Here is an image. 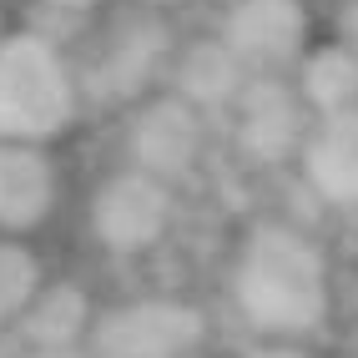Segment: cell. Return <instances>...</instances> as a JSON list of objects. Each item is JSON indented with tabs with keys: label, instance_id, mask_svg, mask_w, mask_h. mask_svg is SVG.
<instances>
[{
	"label": "cell",
	"instance_id": "cell-1",
	"mask_svg": "<svg viewBox=\"0 0 358 358\" xmlns=\"http://www.w3.org/2000/svg\"><path fill=\"white\" fill-rule=\"evenodd\" d=\"M237 303L268 333H308L328 313L323 252L293 227H257L237 257Z\"/></svg>",
	"mask_w": 358,
	"mask_h": 358
},
{
	"label": "cell",
	"instance_id": "cell-2",
	"mask_svg": "<svg viewBox=\"0 0 358 358\" xmlns=\"http://www.w3.org/2000/svg\"><path fill=\"white\" fill-rule=\"evenodd\" d=\"M71 111H76V91L56 45L41 36L0 41V141L36 147L71 122Z\"/></svg>",
	"mask_w": 358,
	"mask_h": 358
},
{
	"label": "cell",
	"instance_id": "cell-3",
	"mask_svg": "<svg viewBox=\"0 0 358 358\" xmlns=\"http://www.w3.org/2000/svg\"><path fill=\"white\" fill-rule=\"evenodd\" d=\"M202 338V313L172 298L116 308L96 323V358H182Z\"/></svg>",
	"mask_w": 358,
	"mask_h": 358
},
{
	"label": "cell",
	"instance_id": "cell-4",
	"mask_svg": "<svg viewBox=\"0 0 358 358\" xmlns=\"http://www.w3.org/2000/svg\"><path fill=\"white\" fill-rule=\"evenodd\" d=\"M91 222H96V237L116 252L152 248L166 232V222H172L166 182H157L147 172H122V177L101 182L96 202H91Z\"/></svg>",
	"mask_w": 358,
	"mask_h": 358
},
{
	"label": "cell",
	"instance_id": "cell-5",
	"mask_svg": "<svg viewBox=\"0 0 358 358\" xmlns=\"http://www.w3.org/2000/svg\"><path fill=\"white\" fill-rule=\"evenodd\" d=\"M303 36H308L303 0H237L222 45L243 66H282L303 51Z\"/></svg>",
	"mask_w": 358,
	"mask_h": 358
},
{
	"label": "cell",
	"instance_id": "cell-6",
	"mask_svg": "<svg viewBox=\"0 0 358 358\" xmlns=\"http://www.w3.org/2000/svg\"><path fill=\"white\" fill-rule=\"evenodd\" d=\"M202 147V127H197V111L187 106L182 96L172 101H152L147 111L136 116L131 127V152H136V172L147 177H177L197 162Z\"/></svg>",
	"mask_w": 358,
	"mask_h": 358
},
{
	"label": "cell",
	"instance_id": "cell-7",
	"mask_svg": "<svg viewBox=\"0 0 358 358\" xmlns=\"http://www.w3.org/2000/svg\"><path fill=\"white\" fill-rule=\"evenodd\" d=\"M237 136L257 162H282L303 147V101L278 81H248L237 96Z\"/></svg>",
	"mask_w": 358,
	"mask_h": 358
},
{
	"label": "cell",
	"instance_id": "cell-8",
	"mask_svg": "<svg viewBox=\"0 0 358 358\" xmlns=\"http://www.w3.org/2000/svg\"><path fill=\"white\" fill-rule=\"evenodd\" d=\"M56 207V166L31 141H0V232H26Z\"/></svg>",
	"mask_w": 358,
	"mask_h": 358
},
{
	"label": "cell",
	"instance_id": "cell-9",
	"mask_svg": "<svg viewBox=\"0 0 358 358\" xmlns=\"http://www.w3.org/2000/svg\"><path fill=\"white\" fill-rule=\"evenodd\" d=\"M303 166L318 197L358 207V111L323 116L313 136L303 141Z\"/></svg>",
	"mask_w": 358,
	"mask_h": 358
},
{
	"label": "cell",
	"instance_id": "cell-10",
	"mask_svg": "<svg viewBox=\"0 0 358 358\" xmlns=\"http://www.w3.org/2000/svg\"><path fill=\"white\" fill-rule=\"evenodd\" d=\"M91 323V308L86 293L71 288V282H56V288H41L36 303L20 313V333L36 353H71V343L86 333Z\"/></svg>",
	"mask_w": 358,
	"mask_h": 358
},
{
	"label": "cell",
	"instance_id": "cell-11",
	"mask_svg": "<svg viewBox=\"0 0 358 358\" xmlns=\"http://www.w3.org/2000/svg\"><path fill=\"white\" fill-rule=\"evenodd\" d=\"M298 101H308L318 116L358 111V51L353 45H323V51H313L303 61Z\"/></svg>",
	"mask_w": 358,
	"mask_h": 358
},
{
	"label": "cell",
	"instance_id": "cell-12",
	"mask_svg": "<svg viewBox=\"0 0 358 358\" xmlns=\"http://www.w3.org/2000/svg\"><path fill=\"white\" fill-rule=\"evenodd\" d=\"M177 86H182V101L197 111V106L237 101L248 81H243V61H237L222 41H207V45H192V51L182 56Z\"/></svg>",
	"mask_w": 358,
	"mask_h": 358
},
{
	"label": "cell",
	"instance_id": "cell-13",
	"mask_svg": "<svg viewBox=\"0 0 358 358\" xmlns=\"http://www.w3.org/2000/svg\"><path fill=\"white\" fill-rule=\"evenodd\" d=\"M162 26H131L116 36V45L106 51V66H101V86H106V96H131V91L147 86V76L157 71L162 61Z\"/></svg>",
	"mask_w": 358,
	"mask_h": 358
},
{
	"label": "cell",
	"instance_id": "cell-14",
	"mask_svg": "<svg viewBox=\"0 0 358 358\" xmlns=\"http://www.w3.org/2000/svg\"><path fill=\"white\" fill-rule=\"evenodd\" d=\"M41 293V262L20 243H0V323L20 318Z\"/></svg>",
	"mask_w": 358,
	"mask_h": 358
},
{
	"label": "cell",
	"instance_id": "cell-15",
	"mask_svg": "<svg viewBox=\"0 0 358 358\" xmlns=\"http://www.w3.org/2000/svg\"><path fill=\"white\" fill-rule=\"evenodd\" d=\"M248 358H313V353H303V348H293V343H268V348H252Z\"/></svg>",
	"mask_w": 358,
	"mask_h": 358
},
{
	"label": "cell",
	"instance_id": "cell-16",
	"mask_svg": "<svg viewBox=\"0 0 358 358\" xmlns=\"http://www.w3.org/2000/svg\"><path fill=\"white\" fill-rule=\"evenodd\" d=\"M51 6H66V10H81V6H91V0H51Z\"/></svg>",
	"mask_w": 358,
	"mask_h": 358
},
{
	"label": "cell",
	"instance_id": "cell-17",
	"mask_svg": "<svg viewBox=\"0 0 358 358\" xmlns=\"http://www.w3.org/2000/svg\"><path fill=\"white\" fill-rule=\"evenodd\" d=\"M353 51H358V10H353Z\"/></svg>",
	"mask_w": 358,
	"mask_h": 358
}]
</instances>
